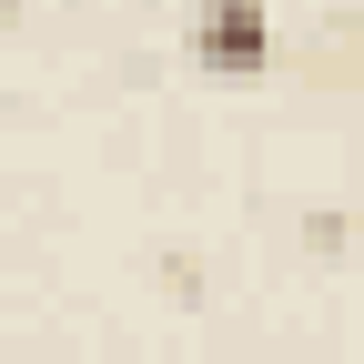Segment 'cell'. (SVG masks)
Returning <instances> with one entry per match:
<instances>
[{
  "label": "cell",
  "mask_w": 364,
  "mask_h": 364,
  "mask_svg": "<svg viewBox=\"0 0 364 364\" xmlns=\"http://www.w3.org/2000/svg\"><path fill=\"white\" fill-rule=\"evenodd\" d=\"M193 61L223 71V81H243L273 61V11L263 0H193Z\"/></svg>",
  "instance_id": "obj_1"
},
{
  "label": "cell",
  "mask_w": 364,
  "mask_h": 364,
  "mask_svg": "<svg viewBox=\"0 0 364 364\" xmlns=\"http://www.w3.org/2000/svg\"><path fill=\"white\" fill-rule=\"evenodd\" d=\"M0 51H11V0H0Z\"/></svg>",
  "instance_id": "obj_2"
}]
</instances>
